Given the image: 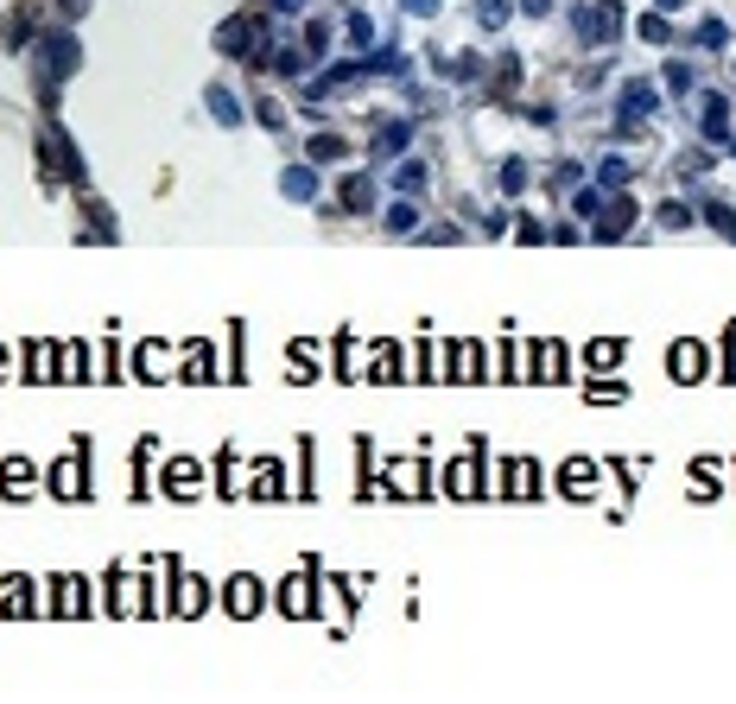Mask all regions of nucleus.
Instances as JSON below:
<instances>
[{"mask_svg": "<svg viewBox=\"0 0 736 704\" xmlns=\"http://www.w3.org/2000/svg\"><path fill=\"white\" fill-rule=\"evenodd\" d=\"M76 64H83L76 32H51V39H45V89L57 83V76H76Z\"/></svg>", "mask_w": 736, "mask_h": 704, "instance_id": "nucleus-1", "label": "nucleus"}, {"mask_svg": "<svg viewBox=\"0 0 736 704\" xmlns=\"http://www.w3.org/2000/svg\"><path fill=\"white\" fill-rule=\"evenodd\" d=\"M572 25H578V39H590V45H604L609 32H616V25H622V13H616V7H578V13H572Z\"/></svg>", "mask_w": 736, "mask_h": 704, "instance_id": "nucleus-2", "label": "nucleus"}, {"mask_svg": "<svg viewBox=\"0 0 736 704\" xmlns=\"http://www.w3.org/2000/svg\"><path fill=\"white\" fill-rule=\"evenodd\" d=\"M254 20L248 13H235V20H223V32H216V51H223V57H254Z\"/></svg>", "mask_w": 736, "mask_h": 704, "instance_id": "nucleus-3", "label": "nucleus"}, {"mask_svg": "<svg viewBox=\"0 0 736 704\" xmlns=\"http://www.w3.org/2000/svg\"><path fill=\"white\" fill-rule=\"evenodd\" d=\"M629 223H634V203L616 198V203H609V216L597 223V242H616V235H629Z\"/></svg>", "mask_w": 736, "mask_h": 704, "instance_id": "nucleus-4", "label": "nucleus"}, {"mask_svg": "<svg viewBox=\"0 0 736 704\" xmlns=\"http://www.w3.org/2000/svg\"><path fill=\"white\" fill-rule=\"evenodd\" d=\"M343 210H350V216H369V210H375V184H369V178H343Z\"/></svg>", "mask_w": 736, "mask_h": 704, "instance_id": "nucleus-5", "label": "nucleus"}, {"mask_svg": "<svg viewBox=\"0 0 736 704\" xmlns=\"http://www.w3.org/2000/svg\"><path fill=\"white\" fill-rule=\"evenodd\" d=\"M622 115H629V121L654 115V89H648V83H629V89H622Z\"/></svg>", "mask_w": 736, "mask_h": 704, "instance_id": "nucleus-6", "label": "nucleus"}, {"mask_svg": "<svg viewBox=\"0 0 736 704\" xmlns=\"http://www.w3.org/2000/svg\"><path fill=\"white\" fill-rule=\"evenodd\" d=\"M305 152H311V166H337V159H343L350 147H343L337 134H311V147H305Z\"/></svg>", "mask_w": 736, "mask_h": 704, "instance_id": "nucleus-7", "label": "nucleus"}, {"mask_svg": "<svg viewBox=\"0 0 736 704\" xmlns=\"http://www.w3.org/2000/svg\"><path fill=\"white\" fill-rule=\"evenodd\" d=\"M508 13H514L508 0H477V25H482V32H502V25H508Z\"/></svg>", "mask_w": 736, "mask_h": 704, "instance_id": "nucleus-8", "label": "nucleus"}, {"mask_svg": "<svg viewBox=\"0 0 736 704\" xmlns=\"http://www.w3.org/2000/svg\"><path fill=\"white\" fill-rule=\"evenodd\" d=\"M419 228V203H394L387 210V235H413Z\"/></svg>", "mask_w": 736, "mask_h": 704, "instance_id": "nucleus-9", "label": "nucleus"}, {"mask_svg": "<svg viewBox=\"0 0 736 704\" xmlns=\"http://www.w3.org/2000/svg\"><path fill=\"white\" fill-rule=\"evenodd\" d=\"M279 191H286V198H311V191H318V178H311V172H305V166H292V172H286V178H279Z\"/></svg>", "mask_w": 736, "mask_h": 704, "instance_id": "nucleus-10", "label": "nucleus"}, {"mask_svg": "<svg viewBox=\"0 0 736 704\" xmlns=\"http://www.w3.org/2000/svg\"><path fill=\"white\" fill-rule=\"evenodd\" d=\"M705 134L717 140V134H730V108H724V96H705Z\"/></svg>", "mask_w": 736, "mask_h": 704, "instance_id": "nucleus-11", "label": "nucleus"}, {"mask_svg": "<svg viewBox=\"0 0 736 704\" xmlns=\"http://www.w3.org/2000/svg\"><path fill=\"white\" fill-rule=\"evenodd\" d=\"M394 184H401L406 198H413V191H426V166H419V159H401V172H394Z\"/></svg>", "mask_w": 736, "mask_h": 704, "instance_id": "nucleus-12", "label": "nucleus"}, {"mask_svg": "<svg viewBox=\"0 0 736 704\" xmlns=\"http://www.w3.org/2000/svg\"><path fill=\"white\" fill-rule=\"evenodd\" d=\"M210 115H216L223 127H235V121H242V108H235V96H228V89H210Z\"/></svg>", "mask_w": 736, "mask_h": 704, "instance_id": "nucleus-13", "label": "nucleus"}, {"mask_svg": "<svg viewBox=\"0 0 736 704\" xmlns=\"http://www.w3.org/2000/svg\"><path fill=\"white\" fill-rule=\"evenodd\" d=\"M228 604H235V616H254V604H260V584H235V590H228Z\"/></svg>", "mask_w": 736, "mask_h": 704, "instance_id": "nucleus-14", "label": "nucleus"}, {"mask_svg": "<svg viewBox=\"0 0 736 704\" xmlns=\"http://www.w3.org/2000/svg\"><path fill=\"white\" fill-rule=\"evenodd\" d=\"M0 489H7V495H13V489H32V470H25L20 457H13V463L0 470Z\"/></svg>", "mask_w": 736, "mask_h": 704, "instance_id": "nucleus-15", "label": "nucleus"}, {"mask_svg": "<svg viewBox=\"0 0 736 704\" xmlns=\"http://www.w3.org/2000/svg\"><path fill=\"white\" fill-rule=\"evenodd\" d=\"M698 45H705V51L730 45V25H724V20H705V25H698Z\"/></svg>", "mask_w": 736, "mask_h": 704, "instance_id": "nucleus-16", "label": "nucleus"}, {"mask_svg": "<svg viewBox=\"0 0 736 704\" xmlns=\"http://www.w3.org/2000/svg\"><path fill=\"white\" fill-rule=\"evenodd\" d=\"M502 191H527V166H521V159H508L502 166Z\"/></svg>", "mask_w": 736, "mask_h": 704, "instance_id": "nucleus-17", "label": "nucleus"}, {"mask_svg": "<svg viewBox=\"0 0 736 704\" xmlns=\"http://www.w3.org/2000/svg\"><path fill=\"white\" fill-rule=\"evenodd\" d=\"M660 223H666V228H685V223H692V210H685V203H660Z\"/></svg>", "mask_w": 736, "mask_h": 704, "instance_id": "nucleus-18", "label": "nucleus"}, {"mask_svg": "<svg viewBox=\"0 0 736 704\" xmlns=\"http://www.w3.org/2000/svg\"><path fill=\"white\" fill-rule=\"evenodd\" d=\"M305 51H311V57H324V51H330V25H311V32H305Z\"/></svg>", "mask_w": 736, "mask_h": 704, "instance_id": "nucleus-19", "label": "nucleus"}, {"mask_svg": "<svg viewBox=\"0 0 736 704\" xmlns=\"http://www.w3.org/2000/svg\"><path fill=\"white\" fill-rule=\"evenodd\" d=\"M604 184H629V159H609V166H604Z\"/></svg>", "mask_w": 736, "mask_h": 704, "instance_id": "nucleus-20", "label": "nucleus"}, {"mask_svg": "<svg viewBox=\"0 0 736 704\" xmlns=\"http://www.w3.org/2000/svg\"><path fill=\"white\" fill-rule=\"evenodd\" d=\"M172 489H178V495H184V489H198V470H191V463H178V470H172Z\"/></svg>", "mask_w": 736, "mask_h": 704, "instance_id": "nucleus-21", "label": "nucleus"}, {"mask_svg": "<svg viewBox=\"0 0 736 704\" xmlns=\"http://www.w3.org/2000/svg\"><path fill=\"white\" fill-rule=\"evenodd\" d=\"M666 89H692V71H685V64H666Z\"/></svg>", "mask_w": 736, "mask_h": 704, "instance_id": "nucleus-22", "label": "nucleus"}, {"mask_svg": "<svg viewBox=\"0 0 736 704\" xmlns=\"http://www.w3.org/2000/svg\"><path fill=\"white\" fill-rule=\"evenodd\" d=\"M572 210H578V216H597V210H604V198H597V191H578V203H572Z\"/></svg>", "mask_w": 736, "mask_h": 704, "instance_id": "nucleus-23", "label": "nucleus"}, {"mask_svg": "<svg viewBox=\"0 0 736 704\" xmlns=\"http://www.w3.org/2000/svg\"><path fill=\"white\" fill-rule=\"evenodd\" d=\"M641 39H654V45H666V20H660V13H654V20H641Z\"/></svg>", "mask_w": 736, "mask_h": 704, "instance_id": "nucleus-24", "label": "nucleus"}, {"mask_svg": "<svg viewBox=\"0 0 736 704\" xmlns=\"http://www.w3.org/2000/svg\"><path fill=\"white\" fill-rule=\"evenodd\" d=\"M521 13H527V20H546V13H553V0H521Z\"/></svg>", "mask_w": 736, "mask_h": 704, "instance_id": "nucleus-25", "label": "nucleus"}, {"mask_svg": "<svg viewBox=\"0 0 736 704\" xmlns=\"http://www.w3.org/2000/svg\"><path fill=\"white\" fill-rule=\"evenodd\" d=\"M406 13H419V20H431V13H438V0H401Z\"/></svg>", "mask_w": 736, "mask_h": 704, "instance_id": "nucleus-26", "label": "nucleus"}, {"mask_svg": "<svg viewBox=\"0 0 736 704\" xmlns=\"http://www.w3.org/2000/svg\"><path fill=\"white\" fill-rule=\"evenodd\" d=\"M57 7H64V20H83V13H89V0H57Z\"/></svg>", "mask_w": 736, "mask_h": 704, "instance_id": "nucleus-27", "label": "nucleus"}, {"mask_svg": "<svg viewBox=\"0 0 736 704\" xmlns=\"http://www.w3.org/2000/svg\"><path fill=\"white\" fill-rule=\"evenodd\" d=\"M654 7H660V13H680L685 0H654Z\"/></svg>", "mask_w": 736, "mask_h": 704, "instance_id": "nucleus-28", "label": "nucleus"}, {"mask_svg": "<svg viewBox=\"0 0 736 704\" xmlns=\"http://www.w3.org/2000/svg\"><path fill=\"white\" fill-rule=\"evenodd\" d=\"M274 7H279V13H292V7H299V0H274Z\"/></svg>", "mask_w": 736, "mask_h": 704, "instance_id": "nucleus-29", "label": "nucleus"}]
</instances>
